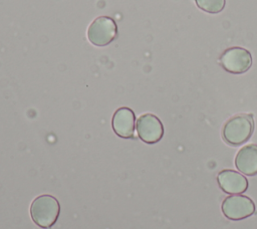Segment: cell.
<instances>
[{"label": "cell", "instance_id": "cell-1", "mask_svg": "<svg viewBox=\"0 0 257 229\" xmlns=\"http://www.w3.org/2000/svg\"><path fill=\"white\" fill-rule=\"evenodd\" d=\"M59 213L60 205L58 200L48 194L36 197L30 206V215L33 222L44 229L54 225Z\"/></svg>", "mask_w": 257, "mask_h": 229}, {"label": "cell", "instance_id": "cell-2", "mask_svg": "<svg viewBox=\"0 0 257 229\" xmlns=\"http://www.w3.org/2000/svg\"><path fill=\"white\" fill-rule=\"evenodd\" d=\"M254 131L252 114L241 113L229 119L223 127V139L232 146H240L247 142Z\"/></svg>", "mask_w": 257, "mask_h": 229}, {"label": "cell", "instance_id": "cell-3", "mask_svg": "<svg viewBox=\"0 0 257 229\" xmlns=\"http://www.w3.org/2000/svg\"><path fill=\"white\" fill-rule=\"evenodd\" d=\"M116 36V23L109 16H99L95 18L87 28V38L89 42L97 47L108 45Z\"/></svg>", "mask_w": 257, "mask_h": 229}, {"label": "cell", "instance_id": "cell-4", "mask_svg": "<svg viewBox=\"0 0 257 229\" xmlns=\"http://www.w3.org/2000/svg\"><path fill=\"white\" fill-rule=\"evenodd\" d=\"M220 62L227 71L239 74L246 72L251 67L252 56L247 49L235 46L228 48L222 53Z\"/></svg>", "mask_w": 257, "mask_h": 229}, {"label": "cell", "instance_id": "cell-5", "mask_svg": "<svg viewBox=\"0 0 257 229\" xmlns=\"http://www.w3.org/2000/svg\"><path fill=\"white\" fill-rule=\"evenodd\" d=\"M223 214L230 220H242L251 216L255 212L253 201L242 195H231L222 202Z\"/></svg>", "mask_w": 257, "mask_h": 229}, {"label": "cell", "instance_id": "cell-6", "mask_svg": "<svg viewBox=\"0 0 257 229\" xmlns=\"http://www.w3.org/2000/svg\"><path fill=\"white\" fill-rule=\"evenodd\" d=\"M139 138L147 144H156L164 136V127L158 117L153 113L142 114L137 121Z\"/></svg>", "mask_w": 257, "mask_h": 229}, {"label": "cell", "instance_id": "cell-7", "mask_svg": "<svg viewBox=\"0 0 257 229\" xmlns=\"http://www.w3.org/2000/svg\"><path fill=\"white\" fill-rule=\"evenodd\" d=\"M113 132L122 139H132L135 135L136 116L132 108L122 106L117 108L111 120Z\"/></svg>", "mask_w": 257, "mask_h": 229}, {"label": "cell", "instance_id": "cell-8", "mask_svg": "<svg viewBox=\"0 0 257 229\" xmlns=\"http://www.w3.org/2000/svg\"><path fill=\"white\" fill-rule=\"evenodd\" d=\"M218 183L221 189L229 194H241L248 188L247 179L233 170H223L218 175Z\"/></svg>", "mask_w": 257, "mask_h": 229}, {"label": "cell", "instance_id": "cell-9", "mask_svg": "<svg viewBox=\"0 0 257 229\" xmlns=\"http://www.w3.org/2000/svg\"><path fill=\"white\" fill-rule=\"evenodd\" d=\"M237 169L248 176L257 174V145L251 144L243 147L235 159Z\"/></svg>", "mask_w": 257, "mask_h": 229}, {"label": "cell", "instance_id": "cell-10", "mask_svg": "<svg viewBox=\"0 0 257 229\" xmlns=\"http://www.w3.org/2000/svg\"><path fill=\"white\" fill-rule=\"evenodd\" d=\"M198 7L208 13H219L225 7V0H195Z\"/></svg>", "mask_w": 257, "mask_h": 229}]
</instances>
